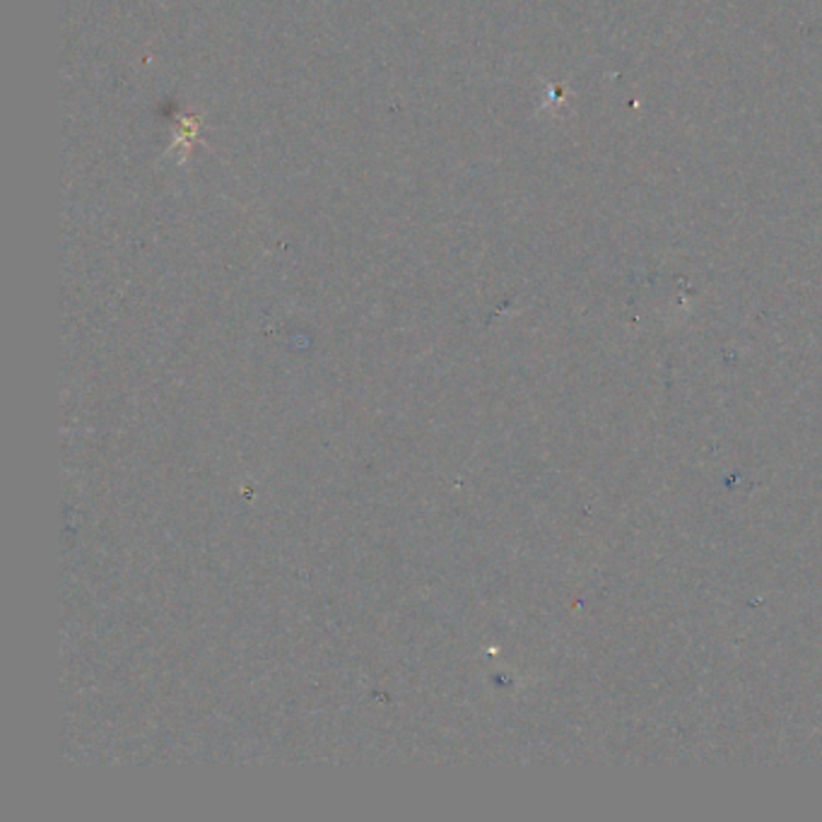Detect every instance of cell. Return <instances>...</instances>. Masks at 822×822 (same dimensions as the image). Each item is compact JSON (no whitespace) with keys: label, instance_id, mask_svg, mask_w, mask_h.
I'll return each instance as SVG.
<instances>
[{"label":"cell","instance_id":"1","mask_svg":"<svg viewBox=\"0 0 822 822\" xmlns=\"http://www.w3.org/2000/svg\"><path fill=\"white\" fill-rule=\"evenodd\" d=\"M200 125H204V119H200L198 113H194V111L182 113L179 125H176V133H174V141H172L169 153H174V150H179L182 162H186L188 155H191L194 143L198 141Z\"/></svg>","mask_w":822,"mask_h":822}]
</instances>
